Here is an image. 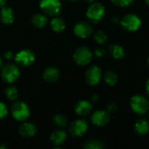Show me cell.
<instances>
[{"mask_svg": "<svg viewBox=\"0 0 149 149\" xmlns=\"http://www.w3.org/2000/svg\"><path fill=\"white\" fill-rule=\"evenodd\" d=\"M130 106L132 110L140 115L145 114L149 111L148 100L141 95L133 96L130 100Z\"/></svg>", "mask_w": 149, "mask_h": 149, "instance_id": "6da1fadb", "label": "cell"}, {"mask_svg": "<svg viewBox=\"0 0 149 149\" xmlns=\"http://www.w3.org/2000/svg\"><path fill=\"white\" fill-rule=\"evenodd\" d=\"M120 24L128 31H136L141 25V19L135 14H127L121 19Z\"/></svg>", "mask_w": 149, "mask_h": 149, "instance_id": "7a4b0ae2", "label": "cell"}, {"mask_svg": "<svg viewBox=\"0 0 149 149\" xmlns=\"http://www.w3.org/2000/svg\"><path fill=\"white\" fill-rule=\"evenodd\" d=\"M105 14V8L101 3H93L86 10V17L93 23L99 22Z\"/></svg>", "mask_w": 149, "mask_h": 149, "instance_id": "3957f363", "label": "cell"}, {"mask_svg": "<svg viewBox=\"0 0 149 149\" xmlns=\"http://www.w3.org/2000/svg\"><path fill=\"white\" fill-rule=\"evenodd\" d=\"M11 114L17 120H24L30 115V111L24 102H15L11 106Z\"/></svg>", "mask_w": 149, "mask_h": 149, "instance_id": "277c9868", "label": "cell"}, {"mask_svg": "<svg viewBox=\"0 0 149 149\" xmlns=\"http://www.w3.org/2000/svg\"><path fill=\"white\" fill-rule=\"evenodd\" d=\"M2 79L7 83H12L16 81L19 77V69L12 64L6 65L3 67L1 72Z\"/></svg>", "mask_w": 149, "mask_h": 149, "instance_id": "5b68a950", "label": "cell"}, {"mask_svg": "<svg viewBox=\"0 0 149 149\" xmlns=\"http://www.w3.org/2000/svg\"><path fill=\"white\" fill-rule=\"evenodd\" d=\"M92 52L91 51L86 48V47H79L78 48L74 54H73V58L74 61L79 65H86L90 63L92 59Z\"/></svg>", "mask_w": 149, "mask_h": 149, "instance_id": "8992f818", "label": "cell"}, {"mask_svg": "<svg viewBox=\"0 0 149 149\" xmlns=\"http://www.w3.org/2000/svg\"><path fill=\"white\" fill-rule=\"evenodd\" d=\"M40 8L47 15L54 16L59 12L61 3L59 0H40Z\"/></svg>", "mask_w": 149, "mask_h": 149, "instance_id": "52a82bcc", "label": "cell"}, {"mask_svg": "<svg viewBox=\"0 0 149 149\" xmlns=\"http://www.w3.org/2000/svg\"><path fill=\"white\" fill-rule=\"evenodd\" d=\"M15 60L20 65L27 66L33 63L35 60V56L30 50H22L16 55Z\"/></svg>", "mask_w": 149, "mask_h": 149, "instance_id": "ba28073f", "label": "cell"}, {"mask_svg": "<svg viewBox=\"0 0 149 149\" xmlns=\"http://www.w3.org/2000/svg\"><path fill=\"white\" fill-rule=\"evenodd\" d=\"M87 128L88 125L86 120H78L71 124L70 133L73 137H80L87 131Z\"/></svg>", "mask_w": 149, "mask_h": 149, "instance_id": "9c48e42d", "label": "cell"}, {"mask_svg": "<svg viewBox=\"0 0 149 149\" xmlns=\"http://www.w3.org/2000/svg\"><path fill=\"white\" fill-rule=\"evenodd\" d=\"M101 78V70L97 65L91 66L86 73V79L89 85L95 86L97 85Z\"/></svg>", "mask_w": 149, "mask_h": 149, "instance_id": "30bf717a", "label": "cell"}, {"mask_svg": "<svg viewBox=\"0 0 149 149\" xmlns=\"http://www.w3.org/2000/svg\"><path fill=\"white\" fill-rule=\"evenodd\" d=\"M74 33L81 38H86L93 33V28L88 23L80 22L74 26Z\"/></svg>", "mask_w": 149, "mask_h": 149, "instance_id": "8fae6325", "label": "cell"}, {"mask_svg": "<svg viewBox=\"0 0 149 149\" xmlns=\"http://www.w3.org/2000/svg\"><path fill=\"white\" fill-rule=\"evenodd\" d=\"M109 120H110L109 113L108 112L106 111H97L92 116L93 124L99 127H103L107 125L109 122Z\"/></svg>", "mask_w": 149, "mask_h": 149, "instance_id": "7c38bea8", "label": "cell"}, {"mask_svg": "<svg viewBox=\"0 0 149 149\" xmlns=\"http://www.w3.org/2000/svg\"><path fill=\"white\" fill-rule=\"evenodd\" d=\"M91 111H92V105L90 102L86 100H80L75 106V112L79 115L81 116L87 115L88 113H90Z\"/></svg>", "mask_w": 149, "mask_h": 149, "instance_id": "4fadbf2b", "label": "cell"}, {"mask_svg": "<svg viewBox=\"0 0 149 149\" xmlns=\"http://www.w3.org/2000/svg\"><path fill=\"white\" fill-rule=\"evenodd\" d=\"M1 21L5 24H10L14 21V13L11 8L3 7L0 12Z\"/></svg>", "mask_w": 149, "mask_h": 149, "instance_id": "5bb4252c", "label": "cell"}, {"mask_svg": "<svg viewBox=\"0 0 149 149\" xmlns=\"http://www.w3.org/2000/svg\"><path fill=\"white\" fill-rule=\"evenodd\" d=\"M36 132L37 128L35 125L31 123H24L19 128V133L24 137H32L35 135Z\"/></svg>", "mask_w": 149, "mask_h": 149, "instance_id": "9a60e30c", "label": "cell"}, {"mask_svg": "<svg viewBox=\"0 0 149 149\" xmlns=\"http://www.w3.org/2000/svg\"><path fill=\"white\" fill-rule=\"evenodd\" d=\"M134 129L139 135H146L149 132V122L147 120H139L134 125Z\"/></svg>", "mask_w": 149, "mask_h": 149, "instance_id": "2e32d148", "label": "cell"}, {"mask_svg": "<svg viewBox=\"0 0 149 149\" xmlns=\"http://www.w3.org/2000/svg\"><path fill=\"white\" fill-rule=\"evenodd\" d=\"M43 77H44L45 80H46L48 82H54V81L58 79V78H59V72L56 68L50 67V68H47L45 71Z\"/></svg>", "mask_w": 149, "mask_h": 149, "instance_id": "e0dca14e", "label": "cell"}, {"mask_svg": "<svg viewBox=\"0 0 149 149\" xmlns=\"http://www.w3.org/2000/svg\"><path fill=\"white\" fill-rule=\"evenodd\" d=\"M66 138V134L65 132L62 130H57L52 133L51 135V141L54 145H60L62 144Z\"/></svg>", "mask_w": 149, "mask_h": 149, "instance_id": "ac0fdd59", "label": "cell"}, {"mask_svg": "<svg viewBox=\"0 0 149 149\" xmlns=\"http://www.w3.org/2000/svg\"><path fill=\"white\" fill-rule=\"evenodd\" d=\"M110 54L115 59H121L125 56L124 49L119 45H112L109 48Z\"/></svg>", "mask_w": 149, "mask_h": 149, "instance_id": "d6986e66", "label": "cell"}, {"mask_svg": "<svg viewBox=\"0 0 149 149\" xmlns=\"http://www.w3.org/2000/svg\"><path fill=\"white\" fill-rule=\"evenodd\" d=\"M31 23L34 26L38 27V28H41L44 27L46 23H47V17L42 14H37L34 15L31 18Z\"/></svg>", "mask_w": 149, "mask_h": 149, "instance_id": "ffe728a7", "label": "cell"}, {"mask_svg": "<svg viewBox=\"0 0 149 149\" xmlns=\"http://www.w3.org/2000/svg\"><path fill=\"white\" fill-rule=\"evenodd\" d=\"M51 25H52V28L54 31L56 32H59V31H62L65 27V21L60 18V17H54L52 22H51Z\"/></svg>", "mask_w": 149, "mask_h": 149, "instance_id": "44dd1931", "label": "cell"}, {"mask_svg": "<svg viewBox=\"0 0 149 149\" xmlns=\"http://www.w3.org/2000/svg\"><path fill=\"white\" fill-rule=\"evenodd\" d=\"M118 77L117 74L113 71H108L105 74V81L109 86H114L117 83Z\"/></svg>", "mask_w": 149, "mask_h": 149, "instance_id": "7402d4cb", "label": "cell"}, {"mask_svg": "<svg viewBox=\"0 0 149 149\" xmlns=\"http://www.w3.org/2000/svg\"><path fill=\"white\" fill-rule=\"evenodd\" d=\"M84 147L86 149H102L104 148V145L100 141L93 139V140L86 141Z\"/></svg>", "mask_w": 149, "mask_h": 149, "instance_id": "603a6c76", "label": "cell"}, {"mask_svg": "<svg viewBox=\"0 0 149 149\" xmlns=\"http://www.w3.org/2000/svg\"><path fill=\"white\" fill-rule=\"evenodd\" d=\"M5 94L7 96V98L10 100H17V96H18V93H17V90L13 87V86H10L8 88H6L5 90Z\"/></svg>", "mask_w": 149, "mask_h": 149, "instance_id": "cb8c5ba5", "label": "cell"}, {"mask_svg": "<svg viewBox=\"0 0 149 149\" xmlns=\"http://www.w3.org/2000/svg\"><path fill=\"white\" fill-rule=\"evenodd\" d=\"M94 39L99 44H104L107 40V35L102 31H98L94 34Z\"/></svg>", "mask_w": 149, "mask_h": 149, "instance_id": "d4e9b609", "label": "cell"}, {"mask_svg": "<svg viewBox=\"0 0 149 149\" xmlns=\"http://www.w3.org/2000/svg\"><path fill=\"white\" fill-rule=\"evenodd\" d=\"M54 123L59 127H65L67 124V119L63 114H57L54 116Z\"/></svg>", "mask_w": 149, "mask_h": 149, "instance_id": "484cf974", "label": "cell"}, {"mask_svg": "<svg viewBox=\"0 0 149 149\" xmlns=\"http://www.w3.org/2000/svg\"><path fill=\"white\" fill-rule=\"evenodd\" d=\"M112 2L113 3V4L120 6V7H125V6H128L129 4H131L134 0H112Z\"/></svg>", "mask_w": 149, "mask_h": 149, "instance_id": "4316f807", "label": "cell"}, {"mask_svg": "<svg viewBox=\"0 0 149 149\" xmlns=\"http://www.w3.org/2000/svg\"><path fill=\"white\" fill-rule=\"evenodd\" d=\"M7 108L5 107V105L2 102H0V119L4 118L7 115Z\"/></svg>", "mask_w": 149, "mask_h": 149, "instance_id": "83f0119b", "label": "cell"}, {"mask_svg": "<svg viewBox=\"0 0 149 149\" xmlns=\"http://www.w3.org/2000/svg\"><path fill=\"white\" fill-rule=\"evenodd\" d=\"M117 108H118V107L115 103H110L107 106V112L108 113H113L117 110Z\"/></svg>", "mask_w": 149, "mask_h": 149, "instance_id": "f1b7e54d", "label": "cell"}, {"mask_svg": "<svg viewBox=\"0 0 149 149\" xmlns=\"http://www.w3.org/2000/svg\"><path fill=\"white\" fill-rule=\"evenodd\" d=\"M105 50L104 49H101V48H99V49H97L95 52H94V53H95V55L97 56V57H102L104 54H105Z\"/></svg>", "mask_w": 149, "mask_h": 149, "instance_id": "f546056e", "label": "cell"}, {"mask_svg": "<svg viewBox=\"0 0 149 149\" xmlns=\"http://www.w3.org/2000/svg\"><path fill=\"white\" fill-rule=\"evenodd\" d=\"M4 57L7 58V59H11L12 57H13V53L11 52H7L5 54H4Z\"/></svg>", "mask_w": 149, "mask_h": 149, "instance_id": "4dcf8cb0", "label": "cell"}, {"mask_svg": "<svg viewBox=\"0 0 149 149\" xmlns=\"http://www.w3.org/2000/svg\"><path fill=\"white\" fill-rule=\"evenodd\" d=\"M146 92H147L148 95L149 96V79L147 81V83H146Z\"/></svg>", "mask_w": 149, "mask_h": 149, "instance_id": "1f68e13d", "label": "cell"}, {"mask_svg": "<svg viewBox=\"0 0 149 149\" xmlns=\"http://www.w3.org/2000/svg\"><path fill=\"white\" fill-rule=\"evenodd\" d=\"M5 2H6V0H0V6L3 7L5 4Z\"/></svg>", "mask_w": 149, "mask_h": 149, "instance_id": "d6a6232c", "label": "cell"}, {"mask_svg": "<svg viewBox=\"0 0 149 149\" xmlns=\"http://www.w3.org/2000/svg\"><path fill=\"white\" fill-rule=\"evenodd\" d=\"M98 100H99V96H98V95L93 96V101H97Z\"/></svg>", "mask_w": 149, "mask_h": 149, "instance_id": "836d02e7", "label": "cell"}, {"mask_svg": "<svg viewBox=\"0 0 149 149\" xmlns=\"http://www.w3.org/2000/svg\"><path fill=\"white\" fill-rule=\"evenodd\" d=\"M86 1H87L88 3H94L96 0H86Z\"/></svg>", "mask_w": 149, "mask_h": 149, "instance_id": "e575fe53", "label": "cell"}, {"mask_svg": "<svg viewBox=\"0 0 149 149\" xmlns=\"http://www.w3.org/2000/svg\"><path fill=\"white\" fill-rule=\"evenodd\" d=\"M0 148H6L5 146H0Z\"/></svg>", "mask_w": 149, "mask_h": 149, "instance_id": "d590c367", "label": "cell"}, {"mask_svg": "<svg viewBox=\"0 0 149 149\" xmlns=\"http://www.w3.org/2000/svg\"><path fill=\"white\" fill-rule=\"evenodd\" d=\"M146 3H147V4L149 6V0H146Z\"/></svg>", "mask_w": 149, "mask_h": 149, "instance_id": "8d00e7d4", "label": "cell"}, {"mask_svg": "<svg viewBox=\"0 0 149 149\" xmlns=\"http://www.w3.org/2000/svg\"><path fill=\"white\" fill-rule=\"evenodd\" d=\"M148 67H149V57H148Z\"/></svg>", "mask_w": 149, "mask_h": 149, "instance_id": "74e56055", "label": "cell"}, {"mask_svg": "<svg viewBox=\"0 0 149 149\" xmlns=\"http://www.w3.org/2000/svg\"><path fill=\"white\" fill-rule=\"evenodd\" d=\"M1 65H2V60H1V58H0V66H1Z\"/></svg>", "mask_w": 149, "mask_h": 149, "instance_id": "f35d334b", "label": "cell"}, {"mask_svg": "<svg viewBox=\"0 0 149 149\" xmlns=\"http://www.w3.org/2000/svg\"><path fill=\"white\" fill-rule=\"evenodd\" d=\"M70 1H76V0H70Z\"/></svg>", "mask_w": 149, "mask_h": 149, "instance_id": "ab89813d", "label": "cell"}, {"mask_svg": "<svg viewBox=\"0 0 149 149\" xmlns=\"http://www.w3.org/2000/svg\"><path fill=\"white\" fill-rule=\"evenodd\" d=\"M148 117H149V111H148Z\"/></svg>", "mask_w": 149, "mask_h": 149, "instance_id": "60d3db41", "label": "cell"}]
</instances>
